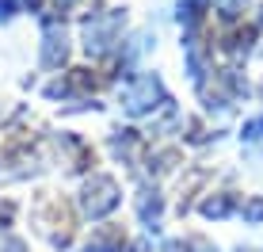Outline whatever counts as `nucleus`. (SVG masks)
Wrapping results in <instances>:
<instances>
[{"label": "nucleus", "instance_id": "f257e3e1", "mask_svg": "<svg viewBox=\"0 0 263 252\" xmlns=\"http://www.w3.org/2000/svg\"><path fill=\"white\" fill-rule=\"evenodd\" d=\"M77 222H80L77 206L61 191H39L31 199V226L53 252H69L77 245Z\"/></svg>", "mask_w": 263, "mask_h": 252}, {"label": "nucleus", "instance_id": "f03ea898", "mask_svg": "<svg viewBox=\"0 0 263 252\" xmlns=\"http://www.w3.org/2000/svg\"><path fill=\"white\" fill-rule=\"evenodd\" d=\"M126 199L122 191V179L103 172V168H96L92 176L80 179L77 195H72V206H77L80 222H92V226H99V222H111L115 214H119V206Z\"/></svg>", "mask_w": 263, "mask_h": 252}, {"label": "nucleus", "instance_id": "7ed1b4c3", "mask_svg": "<svg viewBox=\"0 0 263 252\" xmlns=\"http://www.w3.org/2000/svg\"><path fill=\"white\" fill-rule=\"evenodd\" d=\"M168 103H172V92L164 88L160 73H153V69H138V73L130 80H122V88H119V107H122L126 119H134V122H149L153 115H160Z\"/></svg>", "mask_w": 263, "mask_h": 252}, {"label": "nucleus", "instance_id": "20e7f679", "mask_svg": "<svg viewBox=\"0 0 263 252\" xmlns=\"http://www.w3.org/2000/svg\"><path fill=\"white\" fill-rule=\"evenodd\" d=\"M126 27V8H99L80 20V46L92 61H107L122 42Z\"/></svg>", "mask_w": 263, "mask_h": 252}, {"label": "nucleus", "instance_id": "39448f33", "mask_svg": "<svg viewBox=\"0 0 263 252\" xmlns=\"http://www.w3.org/2000/svg\"><path fill=\"white\" fill-rule=\"evenodd\" d=\"M187 168L183 146L176 141H149L141 153V165H138V184H160V179L176 176Z\"/></svg>", "mask_w": 263, "mask_h": 252}, {"label": "nucleus", "instance_id": "423d86ee", "mask_svg": "<svg viewBox=\"0 0 263 252\" xmlns=\"http://www.w3.org/2000/svg\"><path fill=\"white\" fill-rule=\"evenodd\" d=\"M69 53H72V42H69V31H65V15L42 12V46H39L42 69L61 73L69 65Z\"/></svg>", "mask_w": 263, "mask_h": 252}, {"label": "nucleus", "instance_id": "0eeeda50", "mask_svg": "<svg viewBox=\"0 0 263 252\" xmlns=\"http://www.w3.org/2000/svg\"><path fill=\"white\" fill-rule=\"evenodd\" d=\"M53 153H58V165H65L69 176H92L96 172V149L84 134L77 130H58L53 134Z\"/></svg>", "mask_w": 263, "mask_h": 252}, {"label": "nucleus", "instance_id": "6e6552de", "mask_svg": "<svg viewBox=\"0 0 263 252\" xmlns=\"http://www.w3.org/2000/svg\"><path fill=\"white\" fill-rule=\"evenodd\" d=\"M134 218L145 229V237H153V241L160 237L164 218H168V195L160 191V184H138V191H134Z\"/></svg>", "mask_w": 263, "mask_h": 252}, {"label": "nucleus", "instance_id": "1a4fd4ad", "mask_svg": "<svg viewBox=\"0 0 263 252\" xmlns=\"http://www.w3.org/2000/svg\"><path fill=\"white\" fill-rule=\"evenodd\" d=\"M145 146H149V138H145V130H138V126H111L107 130V153H111V160L130 168V172H138Z\"/></svg>", "mask_w": 263, "mask_h": 252}, {"label": "nucleus", "instance_id": "9d476101", "mask_svg": "<svg viewBox=\"0 0 263 252\" xmlns=\"http://www.w3.org/2000/svg\"><path fill=\"white\" fill-rule=\"evenodd\" d=\"M240 203H244V195L233 184L206 187V195L195 203V214L202 222H229V218H237V214H240Z\"/></svg>", "mask_w": 263, "mask_h": 252}, {"label": "nucleus", "instance_id": "9b49d317", "mask_svg": "<svg viewBox=\"0 0 263 252\" xmlns=\"http://www.w3.org/2000/svg\"><path fill=\"white\" fill-rule=\"evenodd\" d=\"M210 179H214V168L210 165H187L183 168L179 187H176V214H179V218H187V214L195 210V203L206 195Z\"/></svg>", "mask_w": 263, "mask_h": 252}, {"label": "nucleus", "instance_id": "f8f14e48", "mask_svg": "<svg viewBox=\"0 0 263 252\" xmlns=\"http://www.w3.org/2000/svg\"><path fill=\"white\" fill-rule=\"evenodd\" d=\"M126 248H130V233L119 222H99L80 241V252H126Z\"/></svg>", "mask_w": 263, "mask_h": 252}, {"label": "nucleus", "instance_id": "ddd939ff", "mask_svg": "<svg viewBox=\"0 0 263 252\" xmlns=\"http://www.w3.org/2000/svg\"><path fill=\"white\" fill-rule=\"evenodd\" d=\"M210 12H214V0H179L176 4V20L183 23V31H202Z\"/></svg>", "mask_w": 263, "mask_h": 252}, {"label": "nucleus", "instance_id": "4468645a", "mask_svg": "<svg viewBox=\"0 0 263 252\" xmlns=\"http://www.w3.org/2000/svg\"><path fill=\"white\" fill-rule=\"evenodd\" d=\"M237 138H240V146H263V111L259 115H248V119L240 122Z\"/></svg>", "mask_w": 263, "mask_h": 252}, {"label": "nucleus", "instance_id": "2eb2a0df", "mask_svg": "<svg viewBox=\"0 0 263 252\" xmlns=\"http://www.w3.org/2000/svg\"><path fill=\"white\" fill-rule=\"evenodd\" d=\"M237 218L244 222V226H263V195H244Z\"/></svg>", "mask_w": 263, "mask_h": 252}, {"label": "nucleus", "instance_id": "dca6fc26", "mask_svg": "<svg viewBox=\"0 0 263 252\" xmlns=\"http://www.w3.org/2000/svg\"><path fill=\"white\" fill-rule=\"evenodd\" d=\"M15 218H20V203L0 195V237H8V233L15 229Z\"/></svg>", "mask_w": 263, "mask_h": 252}, {"label": "nucleus", "instance_id": "f3484780", "mask_svg": "<svg viewBox=\"0 0 263 252\" xmlns=\"http://www.w3.org/2000/svg\"><path fill=\"white\" fill-rule=\"evenodd\" d=\"M244 4L248 0H214V12H217V20L221 23H240V12H244Z\"/></svg>", "mask_w": 263, "mask_h": 252}, {"label": "nucleus", "instance_id": "a211bd4d", "mask_svg": "<svg viewBox=\"0 0 263 252\" xmlns=\"http://www.w3.org/2000/svg\"><path fill=\"white\" fill-rule=\"evenodd\" d=\"M20 12H23V4H20V0H0V23H12Z\"/></svg>", "mask_w": 263, "mask_h": 252}, {"label": "nucleus", "instance_id": "6ab92c4d", "mask_svg": "<svg viewBox=\"0 0 263 252\" xmlns=\"http://www.w3.org/2000/svg\"><path fill=\"white\" fill-rule=\"evenodd\" d=\"M0 252H31V245H27L23 237H15V233H8V237L0 241Z\"/></svg>", "mask_w": 263, "mask_h": 252}, {"label": "nucleus", "instance_id": "aec40b11", "mask_svg": "<svg viewBox=\"0 0 263 252\" xmlns=\"http://www.w3.org/2000/svg\"><path fill=\"white\" fill-rule=\"evenodd\" d=\"M187 241H191V252H221L217 245H210L206 237H198V233H195V237H187Z\"/></svg>", "mask_w": 263, "mask_h": 252}, {"label": "nucleus", "instance_id": "412c9836", "mask_svg": "<svg viewBox=\"0 0 263 252\" xmlns=\"http://www.w3.org/2000/svg\"><path fill=\"white\" fill-rule=\"evenodd\" d=\"M126 252H153V237H138V241H130V248Z\"/></svg>", "mask_w": 263, "mask_h": 252}, {"label": "nucleus", "instance_id": "4be33fe9", "mask_svg": "<svg viewBox=\"0 0 263 252\" xmlns=\"http://www.w3.org/2000/svg\"><path fill=\"white\" fill-rule=\"evenodd\" d=\"M80 0H53V8L50 12H58V15H65V12H72V8H77Z\"/></svg>", "mask_w": 263, "mask_h": 252}, {"label": "nucleus", "instance_id": "5701e85b", "mask_svg": "<svg viewBox=\"0 0 263 252\" xmlns=\"http://www.w3.org/2000/svg\"><path fill=\"white\" fill-rule=\"evenodd\" d=\"M259 20H263V15H259Z\"/></svg>", "mask_w": 263, "mask_h": 252}]
</instances>
